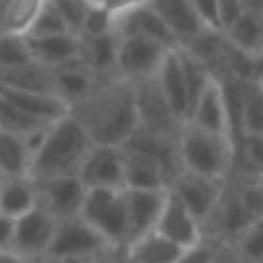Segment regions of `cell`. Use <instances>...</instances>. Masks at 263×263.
Wrapping results in <instances>:
<instances>
[{
	"label": "cell",
	"instance_id": "6da1fadb",
	"mask_svg": "<svg viewBox=\"0 0 263 263\" xmlns=\"http://www.w3.org/2000/svg\"><path fill=\"white\" fill-rule=\"evenodd\" d=\"M69 114L100 145H123L139 127L132 83L118 77L97 79L90 95L74 104Z\"/></svg>",
	"mask_w": 263,
	"mask_h": 263
},
{
	"label": "cell",
	"instance_id": "7a4b0ae2",
	"mask_svg": "<svg viewBox=\"0 0 263 263\" xmlns=\"http://www.w3.org/2000/svg\"><path fill=\"white\" fill-rule=\"evenodd\" d=\"M92 141L72 114L53 120L42 134L40 145L32 153L30 173L32 180L55 176H77L83 157L88 155Z\"/></svg>",
	"mask_w": 263,
	"mask_h": 263
},
{
	"label": "cell",
	"instance_id": "3957f363",
	"mask_svg": "<svg viewBox=\"0 0 263 263\" xmlns=\"http://www.w3.org/2000/svg\"><path fill=\"white\" fill-rule=\"evenodd\" d=\"M182 171L227 182L233 166V141L224 134L182 125L176 136Z\"/></svg>",
	"mask_w": 263,
	"mask_h": 263
},
{
	"label": "cell",
	"instance_id": "277c9868",
	"mask_svg": "<svg viewBox=\"0 0 263 263\" xmlns=\"http://www.w3.org/2000/svg\"><path fill=\"white\" fill-rule=\"evenodd\" d=\"M79 217L95 229L118 254L127 245L129 231L123 190H86Z\"/></svg>",
	"mask_w": 263,
	"mask_h": 263
},
{
	"label": "cell",
	"instance_id": "5b68a950",
	"mask_svg": "<svg viewBox=\"0 0 263 263\" xmlns=\"http://www.w3.org/2000/svg\"><path fill=\"white\" fill-rule=\"evenodd\" d=\"M106 254H118V252L111 250L109 242L92 227H88L81 217H69L55 222L53 238L40 263H69Z\"/></svg>",
	"mask_w": 263,
	"mask_h": 263
},
{
	"label": "cell",
	"instance_id": "8992f818",
	"mask_svg": "<svg viewBox=\"0 0 263 263\" xmlns=\"http://www.w3.org/2000/svg\"><path fill=\"white\" fill-rule=\"evenodd\" d=\"M261 219H263V215L252 210L242 201V196L236 192V187L224 182L222 196H219L215 210L210 213V217L203 224V236L219 240V242H231L245 229H250L252 224L261 222Z\"/></svg>",
	"mask_w": 263,
	"mask_h": 263
},
{
	"label": "cell",
	"instance_id": "52a82bcc",
	"mask_svg": "<svg viewBox=\"0 0 263 263\" xmlns=\"http://www.w3.org/2000/svg\"><path fill=\"white\" fill-rule=\"evenodd\" d=\"M116 77L125 81H143L157 74L164 55L171 49L157 44V42L143 40L134 35H116Z\"/></svg>",
	"mask_w": 263,
	"mask_h": 263
},
{
	"label": "cell",
	"instance_id": "ba28073f",
	"mask_svg": "<svg viewBox=\"0 0 263 263\" xmlns=\"http://www.w3.org/2000/svg\"><path fill=\"white\" fill-rule=\"evenodd\" d=\"M77 178L86 190H123L125 153L120 145L92 143L83 157Z\"/></svg>",
	"mask_w": 263,
	"mask_h": 263
},
{
	"label": "cell",
	"instance_id": "9c48e42d",
	"mask_svg": "<svg viewBox=\"0 0 263 263\" xmlns=\"http://www.w3.org/2000/svg\"><path fill=\"white\" fill-rule=\"evenodd\" d=\"M166 190L203 229L205 219L210 217V213L215 210L219 196H222L224 182L210 180V178L196 176V173H190V171H180L168 182Z\"/></svg>",
	"mask_w": 263,
	"mask_h": 263
},
{
	"label": "cell",
	"instance_id": "30bf717a",
	"mask_svg": "<svg viewBox=\"0 0 263 263\" xmlns=\"http://www.w3.org/2000/svg\"><path fill=\"white\" fill-rule=\"evenodd\" d=\"M132 90H134V109H136V123H139V127L145 132H153V134H159V136L176 139L182 125L173 118L166 100L162 97V92L157 88L155 77L143 79V81H134L132 83Z\"/></svg>",
	"mask_w": 263,
	"mask_h": 263
},
{
	"label": "cell",
	"instance_id": "8fae6325",
	"mask_svg": "<svg viewBox=\"0 0 263 263\" xmlns=\"http://www.w3.org/2000/svg\"><path fill=\"white\" fill-rule=\"evenodd\" d=\"M53 229H55V219L37 205V208L28 210L21 217L14 219L12 247L9 250L16 252L18 256H23L28 263H40L44 259L46 250H49Z\"/></svg>",
	"mask_w": 263,
	"mask_h": 263
},
{
	"label": "cell",
	"instance_id": "7c38bea8",
	"mask_svg": "<svg viewBox=\"0 0 263 263\" xmlns=\"http://www.w3.org/2000/svg\"><path fill=\"white\" fill-rule=\"evenodd\" d=\"M37 205L51 215L55 222L69 217H79L86 196V187L77 176H55L35 180Z\"/></svg>",
	"mask_w": 263,
	"mask_h": 263
},
{
	"label": "cell",
	"instance_id": "4fadbf2b",
	"mask_svg": "<svg viewBox=\"0 0 263 263\" xmlns=\"http://www.w3.org/2000/svg\"><path fill=\"white\" fill-rule=\"evenodd\" d=\"M153 231H157L159 236L166 238L168 242H173L180 250H187V247L203 240L201 224L168 194V190H166V199H164V205H162V213H159L157 224H155Z\"/></svg>",
	"mask_w": 263,
	"mask_h": 263
},
{
	"label": "cell",
	"instance_id": "5bb4252c",
	"mask_svg": "<svg viewBox=\"0 0 263 263\" xmlns=\"http://www.w3.org/2000/svg\"><path fill=\"white\" fill-rule=\"evenodd\" d=\"M114 32L116 35L143 37V40L157 42V44L166 46V49H176L178 46L176 37H173L171 30L162 23V18L150 9L148 3L136 5V7H132V9H127V12H123V14H116Z\"/></svg>",
	"mask_w": 263,
	"mask_h": 263
},
{
	"label": "cell",
	"instance_id": "9a60e30c",
	"mask_svg": "<svg viewBox=\"0 0 263 263\" xmlns=\"http://www.w3.org/2000/svg\"><path fill=\"white\" fill-rule=\"evenodd\" d=\"M125 210H127V231L129 240L153 231L162 213L166 190H123ZM127 240V242H129Z\"/></svg>",
	"mask_w": 263,
	"mask_h": 263
},
{
	"label": "cell",
	"instance_id": "2e32d148",
	"mask_svg": "<svg viewBox=\"0 0 263 263\" xmlns=\"http://www.w3.org/2000/svg\"><path fill=\"white\" fill-rule=\"evenodd\" d=\"M196 129L213 132V134H224L231 139L229 134V120H227V106H224V95L219 81L210 79L208 86L203 88L196 102L192 104V111L187 116V123Z\"/></svg>",
	"mask_w": 263,
	"mask_h": 263
},
{
	"label": "cell",
	"instance_id": "e0dca14e",
	"mask_svg": "<svg viewBox=\"0 0 263 263\" xmlns=\"http://www.w3.org/2000/svg\"><path fill=\"white\" fill-rule=\"evenodd\" d=\"M148 5L162 18L164 26L171 30L178 46H185L199 32L205 30V26L199 21L194 7H192V0H148Z\"/></svg>",
	"mask_w": 263,
	"mask_h": 263
},
{
	"label": "cell",
	"instance_id": "ac0fdd59",
	"mask_svg": "<svg viewBox=\"0 0 263 263\" xmlns=\"http://www.w3.org/2000/svg\"><path fill=\"white\" fill-rule=\"evenodd\" d=\"M176 49H171L164 55L162 65H159L157 74H155V81H157V88L162 92V97L166 100L173 118L180 125H185L187 116H190V97H187V88H185V81H182V72H180Z\"/></svg>",
	"mask_w": 263,
	"mask_h": 263
},
{
	"label": "cell",
	"instance_id": "d6986e66",
	"mask_svg": "<svg viewBox=\"0 0 263 263\" xmlns=\"http://www.w3.org/2000/svg\"><path fill=\"white\" fill-rule=\"evenodd\" d=\"M51 72H53L55 95H58L69 109H72L74 104H79L81 100H86L97 83V77H92V74L88 72L79 55H72L69 60L60 63L58 67H53Z\"/></svg>",
	"mask_w": 263,
	"mask_h": 263
},
{
	"label": "cell",
	"instance_id": "ffe728a7",
	"mask_svg": "<svg viewBox=\"0 0 263 263\" xmlns=\"http://www.w3.org/2000/svg\"><path fill=\"white\" fill-rule=\"evenodd\" d=\"M0 97L14 104L18 111L26 116L40 120L44 125H51L53 120L63 118L69 114V106L65 104L60 97L55 95H44V92H28V90H14V88L0 86Z\"/></svg>",
	"mask_w": 263,
	"mask_h": 263
},
{
	"label": "cell",
	"instance_id": "44dd1931",
	"mask_svg": "<svg viewBox=\"0 0 263 263\" xmlns=\"http://www.w3.org/2000/svg\"><path fill=\"white\" fill-rule=\"evenodd\" d=\"M116 44H118L116 32H106V35L97 37H79L77 55L92 77H116Z\"/></svg>",
	"mask_w": 263,
	"mask_h": 263
},
{
	"label": "cell",
	"instance_id": "7402d4cb",
	"mask_svg": "<svg viewBox=\"0 0 263 263\" xmlns=\"http://www.w3.org/2000/svg\"><path fill=\"white\" fill-rule=\"evenodd\" d=\"M180 247L168 242L157 231H148L143 236L129 240L120 250V261L123 263H176L180 256Z\"/></svg>",
	"mask_w": 263,
	"mask_h": 263
},
{
	"label": "cell",
	"instance_id": "603a6c76",
	"mask_svg": "<svg viewBox=\"0 0 263 263\" xmlns=\"http://www.w3.org/2000/svg\"><path fill=\"white\" fill-rule=\"evenodd\" d=\"M23 40H26V49L32 63L49 69L58 67L60 63L69 60L79 51V37L72 32L49 37H23Z\"/></svg>",
	"mask_w": 263,
	"mask_h": 263
},
{
	"label": "cell",
	"instance_id": "cb8c5ba5",
	"mask_svg": "<svg viewBox=\"0 0 263 263\" xmlns=\"http://www.w3.org/2000/svg\"><path fill=\"white\" fill-rule=\"evenodd\" d=\"M123 153H125L123 190H166L168 187V180L164 176L162 166L153 157L127 148H123Z\"/></svg>",
	"mask_w": 263,
	"mask_h": 263
},
{
	"label": "cell",
	"instance_id": "d4e9b609",
	"mask_svg": "<svg viewBox=\"0 0 263 263\" xmlns=\"http://www.w3.org/2000/svg\"><path fill=\"white\" fill-rule=\"evenodd\" d=\"M222 35L233 49L242 51V53H247V55H261V49H263V14L245 9L236 21L229 23V26L224 28Z\"/></svg>",
	"mask_w": 263,
	"mask_h": 263
},
{
	"label": "cell",
	"instance_id": "484cf974",
	"mask_svg": "<svg viewBox=\"0 0 263 263\" xmlns=\"http://www.w3.org/2000/svg\"><path fill=\"white\" fill-rule=\"evenodd\" d=\"M0 86L14 88V90H28V92H44V95H55L53 86V72L49 67H42L37 63H23L18 67L0 72ZM58 97V95H55Z\"/></svg>",
	"mask_w": 263,
	"mask_h": 263
},
{
	"label": "cell",
	"instance_id": "4316f807",
	"mask_svg": "<svg viewBox=\"0 0 263 263\" xmlns=\"http://www.w3.org/2000/svg\"><path fill=\"white\" fill-rule=\"evenodd\" d=\"M32 208H37V187L30 176L0 180V213L16 219Z\"/></svg>",
	"mask_w": 263,
	"mask_h": 263
},
{
	"label": "cell",
	"instance_id": "83f0119b",
	"mask_svg": "<svg viewBox=\"0 0 263 263\" xmlns=\"http://www.w3.org/2000/svg\"><path fill=\"white\" fill-rule=\"evenodd\" d=\"M32 150L28 141L18 134L0 129V180L5 178H23L30 173Z\"/></svg>",
	"mask_w": 263,
	"mask_h": 263
},
{
	"label": "cell",
	"instance_id": "f1b7e54d",
	"mask_svg": "<svg viewBox=\"0 0 263 263\" xmlns=\"http://www.w3.org/2000/svg\"><path fill=\"white\" fill-rule=\"evenodd\" d=\"M44 0H0V35L26 37Z\"/></svg>",
	"mask_w": 263,
	"mask_h": 263
},
{
	"label": "cell",
	"instance_id": "f546056e",
	"mask_svg": "<svg viewBox=\"0 0 263 263\" xmlns=\"http://www.w3.org/2000/svg\"><path fill=\"white\" fill-rule=\"evenodd\" d=\"M263 136V90L261 83L247 86L238 118V136Z\"/></svg>",
	"mask_w": 263,
	"mask_h": 263
},
{
	"label": "cell",
	"instance_id": "4dcf8cb0",
	"mask_svg": "<svg viewBox=\"0 0 263 263\" xmlns=\"http://www.w3.org/2000/svg\"><path fill=\"white\" fill-rule=\"evenodd\" d=\"M236 263H263V219L227 242Z\"/></svg>",
	"mask_w": 263,
	"mask_h": 263
},
{
	"label": "cell",
	"instance_id": "1f68e13d",
	"mask_svg": "<svg viewBox=\"0 0 263 263\" xmlns=\"http://www.w3.org/2000/svg\"><path fill=\"white\" fill-rule=\"evenodd\" d=\"M178 53V63H180V72H182V81H185V88H187V97H190V111H192V104L196 102V97L203 92V88L208 86L210 72L185 49V46H178L176 49Z\"/></svg>",
	"mask_w": 263,
	"mask_h": 263
},
{
	"label": "cell",
	"instance_id": "d6a6232c",
	"mask_svg": "<svg viewBox=\"0 0 263 263\" xmlns=\"http://www.w3.org/2000/svg\"><path fill=\"white\" fill-rule=\"evenodd\" d=\"M46 125L40 120L26 116L23 111H18L14 104H9L7 100L0 97V129L9 132V134H18V136H30L35 132H42Z\"/></svg>",
	"mask_w": 263,
	"mask_h": 263
},
{
	"label": "cell",
	"instance_id": "836d02e7",
	"mask_svg": "<svg viewBox=\"0 0 263 263\" xmlns=\"http://www.w3.org/2000/svg\"><path fill=\"white\" fill-rule=\"evenodd\" d=\"M63 32H69L65 21L60 18L58 9L53 7L51 0H44L37 12V16L32 18L30 28H28L26 37H49V35H63Z\"/></svg>",
	"mask_w": 263,
	"mask_h": 263
},
{
	"label": "cell",
	"instance_id": "e575fe53",
	"mask_svg": "<svg viewBox=\"0 0 263 263\" xmlns=\"http://www.w3.org/2000/svg\"><path fill=\"white\" fill-rule=\"evenodd\" d=\"M114 23H116V14L111 9H106L104 5H92V7H88L86 18H83L81 30H79L77 37H97L114 32Z\"/></svg>",
	"mask_w": 263,
	"mask_h": 263
},
{
	"label": "cell",
	"instance_id": "d590c367",
	"mask_svg": "<svg viewBox=\"0 0 263 263\" xmlns=\"http://www.w3.org/2000/svg\"><path fill=\"white\" fill-rule=\"evenodd\" d=\"M23 63H30L26 40L16 35H0V72L18 67Z\"/></svg>",
	"mask_w": 263,
	"mask_h": 263
},
{
	"label": "cell",
	"instance_id": "8d00e7d4",
	"mask_svg": "<svg viewBox=\"0 0 263 263\" xmlns=\"http://www.w3.org/2000/svg\"><path fill=\"white\" fill-rule=\"evenodd\" d=\"M51 3H53V7L58 9V14L65 21L67 30L72 32V35H79L81 23H83V18H86V12L90 5H86L83 0H51Z\"/></svg>",
	"mask_w": 263,
	"mask_h": 263
},
{
	"label": "cell",
	"instance_id": "74e56055",
	"mask_svg": "<svg viewBox=\"0 0 263 263\" xmlns=\"http://www.w3.org/2000/svg\"><path fill=\"white\" fill-rule=\"evenodd\" d=\"M199 21L210 30H219V18H217V0H192Z\"/></svg>",
	"mask_w": 263,
	"mask_h": 263
},
{
	"label": "cell",
	"instance_id": "f35d334b",
	"mask_svg": "<svg viewBox=\"0 0 263 263\" xmlns=\"http://www.w3.org/2000/svg\"><path fill=\"white\" fill-rule=\"evenodd\" d=\"M245 12L240 0H217V18H219V30L233 23L240 14Z\"/></svg>",
	"mask_w": 263,
	"mask_h": 263
},
{
	"label": "cell",
	"instance_id": "ab89813d",
	"mask_svg": "<svg viewBox=\"0 0 263 263\" xmlns=\"http://www.w3.org/2000/svg\"><path fill=\"white\" fill-rule=\"evenodd\" d=\"M12 231H14V219L0 213V250L12 247Z\"/></svg>",
	"mask_w": 263,
	"mask_h": 263
},
{
	"label": "cell",
	"instance_id": "60d3db41",
	"mask_svg": "<svg viewBox=\"0 0 263 263\" xmlns=\"http://www.w3.org/2000/svg\"><path fill=\"white\" fill-rule=\"evenodd\" d=\"M143 3H148V0H104V7L111 9L114 14H123V12H127V9L136 7V5H143Z\"/></svg>",
	"mask_w": 263,
	"mask_h": 263
},
{
	"label": "cell",
	"instance_id": "b9f144b4",
	"mask_svg": "<svg viewBox=\"0 0 263 263\" xmlns=\"http://www.w3.org/2000/svg\"><path fill=\"white\" fill-rule=\"evenodd\" d=\"M69 263H123V261H120V254H106V256H95V259L69 261Z\"/></svg>",
	"mask_w": 263,
	"mask_h": 263
},
{
	"label": "cell",
	"instance_id": "7bdbcfd3",
	"mask_svg": "<svg viewBox=\"0 0 263 263\" xmlns=\"http://www.w3.org/2000/svg\"><path fill=\"white\" fill-rule=\"evenodd\" d=\"M0 263H28V261L12 250H0Z\"/></svg>",
	"mask_w": 263,
	"mask_h": 263
},
{
	"label": "cell",
	"instance_id": "ee69618b",
	"mask_svg": "<svg viewBox=\"0 0 263 263\" xmlns=\"http://www.w3.org/2000/svg\"><path fill=\"white\" fill-rule=\"evenodd\" d=\"M242 7L250 9V12H259L263 14V0H240Z\"/></svg>",
	"mask_w": 263,
	"mask_h": 263
},
{
	"label": "cell",
	"instance_id": "f6af8a7d",
	"mask_svg": "<svg viewBox=\"0 0 263 263\" xmlns=\"http://www.w3.org/2000/svg\"><path fill=\"white\" fill-rule=\"evenodd\" d=\"M83 3L90 5V7H92V5H104V0H83Z\"/></svg>",
	"mask_w": 263,
	"mask_h": 263
}]
</instances>
